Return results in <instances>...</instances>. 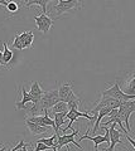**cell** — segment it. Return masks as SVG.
I'll return each mask as SVG.
<instances>
[{"instance_id":"4","label":"cell","mask_w":135,"mask_h":151,"mask_svg":"<svg viewBox=\"0 0 135 151\" xmlns=\"http://www.w3.org/2000/svg\"><path fill=\"white\" fill-rule=\"evenodd\" d=\"M58 102H61L59 101V96H58V89H52V91L44 92L38 103L40 106V110L45 112V111L51 110L53 106H56Z\"/></svg>"},{"instance_id":"9","label":"cell","mask_w":135,"mask_h":151,"mask_svg":"<svg viewBox=\"0 0 135 151\" xmlns=\"http://www.w3.org/2000/svg\"><path fill=\"white\" fill-rule=\"evenodd\" d=\"M28 102L35 103V100L30 96L29 92L25 91V87L22 86V101L15 103V108H17V110H23V108H25V105H27Z\"/></svg>"},{"instance_id":"3","label":"cell","mask_w":135,"mask_h":151,"mask_svg":"<svg viewBox=\"0 0 135 151\" xmlns=\"http://www.w3.org/2000/svg\"><path fill=\"white\" fill-rule=\"evenodd\" d=\"M134 112H135V100L123 102L121 106L119 107L118 117L123 121V124H125V129H126L128 132H131L129 119H130V116H131V113H134Z\"/></svg>"},{"instance_id":"20","label":"cell","mask_w":135,"mask_h":151,"mask_svg":"<svg viewBox=\"0 0 135 151\" xmlns=\"http://www.w3.org/2000/svg\"><path fill=\"white\" fill-rule=\"evenodd\" d=\"M13 47H14L15 49H19V50H23V49H24V45H23V43H22L20 39H19V34H17L15 37H14Z\"/></svg>"},{"instance_id":"8","label":"cell","mask_w":135,"mask_h":151,"mask_svg":"<svg viewBox=\"0 0 135 151\" xmlns=\"http://www.w3.org/2000/svg\"><path fill=\"white\" fill-rule=\"evenodd\" d=\"M116 124H113L111 127L109 129V132H110V146L108 149H105V151H114L115 150V146L118 144H121V131L116 130L115 129Z\"/></svg>"},{"instance_id":"26","label":"cell","mask_w":135,"mask_h":151,"mask_svg":"<svg viewBox=\"0 0 135 151\" xmlns=\"http://www.w3.org/2000/svg\"><path fill=\"white\" fill-rule=\"evenodd\" d=\"M0 65H5L4 64V60H3V52L0 50Z\"/></svg>"},{"instance_id":"1","label":"cell","mask_w":135,"mask_h":151,"mask_svg":"<svg viewBox=\"0 0 135 151\" xmlns=\"http://www.w3.org/2000/svg\"><path fill=\"white\" fill-rule=\"evenodd\" d=\"M83 6L82 1H77V0H58L56 3V5H52L49 8V13H52L53 15L59 17L62 14L71 12L73 9H81Z\"/></svg>"},{"instance_id":"11","label":"cell","mask_w":135,"mask_h":151,"mask_svg":"<svg viewBox=\"0 0 135 151\" xmlns=\"http://www.w3.org/2000/svg\"><path fill=\"white\" fill-rule=\"evenodd\" d=\"M25 126L28 127V130H29L33 135H43L45 132H48L52 127H42L37 124H33V122H29L25 120Z\"/></svg>"},{"instance_id":"6","label":"cell","mask_w":135,"mask_h":151,"mask_svg":"<svg viewBox=\"0 0 135 151\" xmlns=\"http://www.w3.org/2000/svg\"><path fill=\"white\" fill-rule=\"evenodd\" d=\"M34 20H35V25H37V29L39 32H42L43 34H47L49 32V29L52 28L53 25V20L51 19L47 14H39V15H35L34 17Z\"/></svg>"},{"instance_id":"22","label":"cell","mask_w":135,"mask_h":151,"mask_svg":"<svg viewBox=\"0 0 135 151\" xmlns=\"http://www.w3.org/2000/svg\"><path fill=\"white\" fill-rule=\"evenodd\" d=\"M45 150H49L48 146H45L44 144H40V142H37V146L33 151H45Z\"/></svg>"},{"instance_id":"16","label":"cell","mask_w":135,"mask_h":151,"mask_svg":"<svg viewBox=\"0 0 135 151\" xmlns=\"http://www.w3.org/2000/svg\"><path fill=\"white\" fill-rule=\"evenodd\" d=\"M37 142H40V144H44L45 146H48L49 149H54L57 147V135H53L51 136V137H42V139H38L37 140Z\"/></svg>"},{"instance_id":"18","label":"cell","mask_w":135,"mask_h":151,"mask_svg":"<svg viewBox=\"0 0 135 151\" xmlns=\"http://www.w3.org/2000/svg\"><path fill=\"white\" fill-rule=\"evenodd\" d=\"M52 112L53 115L56 113H67L68 112V106L66 102H58L56 106L52 107Z\"/></svg>"},{"instance_id":"2","label":"cell","mask_w":135,"mask_h":151,"mask_svg":"<svg viewBox=\"0 0 135 151\" xmlns=\"http://www.w3.org/2000/svg\"><path fill=\"white\" fill-rule=\"evenodd\" d=\"M101 96L110 97V98H114V100H118V101H121V102L135 100V94H126L124 91H121V88H120V84H119L118 81H116L110 88L102 91Z\"/></svg>"},{"instance_id":"25","label":"cell","mask_w":135,"mask_h":151,"mask_svg":"<svg viewBox=\"0 0 135 151\" xmlns=\"http://www.w3.org/2000/svg\"><path fill=\"white\" fill-rule=\"evenodd\" d=\"M8 4H9L8 0H0V5H5V6H8Z\"/></svg>"},{"instance_id":"15","label":"cell","mask_w":135,"mask_h":151,"mask_svg":"<svg viewBox=\"0 0 135 151\" xmlns=\"http://www.w3.org/2000/svg\"><path fill=\"white\" fill-rule=\"evenodd\" d=\"M39 5L43 10V14H47V5L51 4V0H29V1L24 3V6H30V5Z\"/></svg>"},{"instance_id":"24","label":"cell","mask_w":135,"mask_h":151,"mask_svg":"<svg viewBox=\"0 0 135 151\" xmlns=\"http://www.w3.org/2000/svg\"><path fill=\"white\" fill-rule=\"evenodd\" d=\"M125 137H126V140L129 141V142H130V144H131V146H133V147L135 149V140H133V139H131V137H130V136H129V135H125Z\"/></svg>"},{"instance_id":"13","label":"cell","mask_w":135,"mask_h":151,"mask_svg":"<svg viewBox=\"0 0 135 151\" xmlns=\"http://www.w3.org/2000/svg\"><path fill=\"white\" fill-rule=\"evenodd\" d=\"M19 39L23 43V45H24V49L32 48V44H33V40H34V34L33 32H23L19 34Z\"/></svg>"},{"instance_id":"14","label":"cell","mask_w":135,"mask_h":151,"mask_svg":"<svg viewBox=\"0 0 135 151\" xmlns=\"http://www.w3.org/2000/svg\"><path fill=\"white\" fill-rule=\"evenodd\" d=\"M113 111V108H110V107H104V108H101V110L99 111V113H97V120L95 122V125H94V129H92V131H94V134H96L97 130L100 129V124H101V120L104 119L105 116H108L109 113Z\"/></svg>"},{"instance_id":"19","label":"cell","mask_w":135,"mask_h":151,"mask_svg":"<svg viewBox=\"0 0 135 151\" xmlns=\"http://www.w3.org/2000/svg\"><path fill=\"white\" fill-rule=\"evenodd\" d=\"M3 47H4V52H3V60H4V64L8 65V63L10 62L12 58H13V52L8 48V44H6V43H4V44H3Z\"/></svg>"},{"instance_id":"23","label":"cell","mask_w":135,"mask_h":151,"mask_svg":"<svg viewBox=\"0 0 135 151\" xmlns=\"http://www.w3.org/2000/svg\"><path fill=\"white\" fill-rule=\"evenodd\" d=\"M24 145H25V144H24V141L20 140V142L18 144L17 146H14L13 149H8L6 151H17V150H19V149H23V146H24Z\"/></svg>"},{"instance_id":"27","label":"cell","mask_w":135,"mask_h":151,"mask_svg":"<svg viewBox=\"0 0 135 151\" xmlns=\"http://www.w3.org/2000/svg\"><path fill=\"white\" fill-rule=\"evenodd\" d=\"M52 150H53V151H58V150H57V147H54V149H52ZM68 151H69V150H68Z\"/></svg>"},{"instance_id":"17","label":"cell","mask_w":135,"mask_h":151,"mask_svg":"<svg viewBox=\"0 0 135 151\" xmlns=\"http://www.w3.org/2000/svg\"><path fill=\"white\" fill-rule=\"evenodd\" d=\"M125 93L126 94H135V72L130 74L129 81L125 83Z\"/></svg>"},{"instance_id":"12","label":"cell","mask_w":135,"mask_h":151,"mask_svg":"<svg viewBox=\"0 0 135 151\" xmlns=\"http://www.w3.org/2000/svg\"><path fill=\"white\" fill-rule=\"evenodd\" d=\"M43 91H42V88H40V84H39V82H37V81H34V82H32V86H30V91H29V94L35 100V103H38L39 101H40V98H42V96H43Z\"/></svg>"},{"instance_id":"7","label":"cell","mask_w":135,"mask_h":151,"mask_svg":"<svg viewBox=\"0 0 135 151\" xmlns=\"http://www.w3.org/2000/svg\"><path fill=\"white\" fill-rule=\"evenodd\" d=\"M77 135H78V130H73V132L71 135H59V136H57V149L63 147V146L69 145V144H73L77 149L83 151L82 146L74 140V136H77Z\"/></svg>"},{"instance_id":"21","label":"cell","mask_w":135,"mask_h":151,"mask_svg":"<svg viewBox=\"0 0 135 151\" xmlns=\"http://www.w3.org/2000/svg\"><path fill=\"white\" fill-rule=\"evenodd\" d=\"M6 9H8V10L10 12V13H17L18 10H19V5H18L15 1H9Z\"/></svg>"},{"instance_id":"5","label":"cell","mask_w":135,"mask_h":151,"mask_svg":"<svg viewBox=\"0 0 135 151\" xmlns=\"http://www.w3.org/2000/svg\"><path fill=\"white\" fill-rule=\"evenodd\" d=\"M102 129L105 130L106 134L105 135H97V136H88V130H90V127H87V131H86V134L83 135V136H80V140H91L92 142H94L95 145V151H99V145L102 144V142H108L110 144V132H109V129L108 127H105V126H102Z\"/></svg>"},{"instance_id":"10","label":"cell","mask_w":135,"mask_h":151,"mask_svg":"<svg viewBox=\"0 0 135 151\" xmlns=\"http://www.w3.org/2000/svg\"><path fill=\"white\" fill-rule=\"evenodd\" d=\"M72 92V83H62L58 88V96H59V101L61 102H66L67 98L69 96V93Z\"/></svg>"}]
</instances>
